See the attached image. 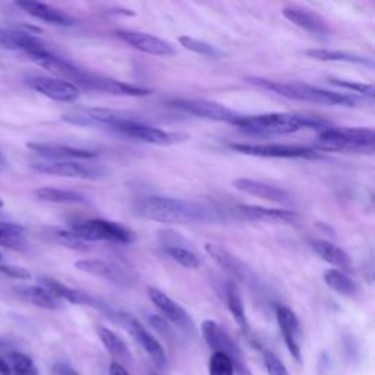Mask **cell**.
Returning <instances> with one entry per match:
<instances>
[{
	"mask_svg": "<svg viewBox=\"0 0 375 375\" xmlns=\"http://www.w3.org/2000/svg\"><path fill=\"white\" fill-rule=\"evenodd\" d=\"M135 211L151 221L163 224H189L195 221H206L211 219L207 207L169 196H147L135 204Z\"/></svg>",
	"mask_w": 375,
	"mask_h": 375,
	"instance_id": "obj_1",
	"label": "cell"
},
{
	"mask_svg": "<svg viewBox=\"0 0 375 375\" xmlns=\"http://www.w3.org/2000/svg\"><path fill=\"white\" fill-rule=\"evenodd\" d=\"M245 82L258 86V89L261 90L276 93L280 97L296 100V101H306V103L324 104V106H344V107H354L358 103V99L352 94L329 91L320 89V86H314L304 82H280L261 76H248L245 78Z\"/></svg>",
	"mask_w": 375,
	"mask_h": 375,
	"instance_id": "obj_2",
	"label": "cell"
},
{
	"mask_svg": "<svg viewBox=\"0 0 375 375\" xmlns=\"http://www.w3.org/2000/svg\"><path fill=\"white\" fill-rule=\"evenodd\" d=\"M239 129L255 135H289L306 128L324 129L327 122L320 118L302 116L296 113H264L254 116H241L235 124Z\"/></svg>",
	"mask_w": 375,
	"mask_h": 375,
	"instance_id": "obj_3",
	"label": "cell"
},
{
	"mask_svg": "<svg viewBox=\"0 0 375 375\" xmlns=\"http://www.w3.org/2000/svg\"><path fill=\"white\" fill-rule=\"evenodd\" d=\"M375 134L372 128H324L315 138V151H340L371 154Z\"/></svg>",
	"mask_w": 375,
	"mask_h": 375,
	"instance_id": "obj_4",
	"label": "cell"
},
{
	"mask_svg": "<svg viewBox=\"0 0 375 375\" xmlns=\"http://www.w3.org/2000/svg\"><path fill=\"white\" fill-rule=\"evenodd\" d=\"M72 232L85 242H113V244H132L135 241V235L131 229L125 227L121 223L103 220V219H91L74 223L71 226Z\"/></svg>",
	"mask_w": 375,
	"mask_h": 375,
	"instance_id": "obj_5",
	"label": "cell"
},
{
	"mask_svg": "<svg viewBox=\"0 0 375 375\" xmlns=\"http://www.w3.org/2000/svg\"><path fill=\"white\" fill-rule=\"evenodd\" d=\"M33 169L44 175L62 176L71 179H85V181H96L106 176L107 170L100 164L85 163L82 160H64V161H40L34 163Z\"/></svg>",
	"mask_w": 375,
	"mask_h": 375,
	"instance_id": "obj_6",
	"label": "cell"
},
{
	"mask_svg": "<svg viewBox=\"0 0 375 375\" xmlns=\"http://www.w3.org/2000/svg\"><path fill=\"white\" fill-rule=\"evenodd\" d=\"M201 333H203L206 343L214 352H223L232 359L236 375H254L251 369L244 364V356L239 346L216 321L206 320L201 324Z\"/></svg>",
	"mask_w": 375,
	"mask_h": 375,
	"instance_id": "obj_7",
	"label": "cell"
},
{
	"mask_svg": "<svg viewBox=\"0 0 375 375\" xmlns=\"http://www.w3.org/2000/svg\"><path fill=\"white\" fill-rule=\"evenodd\" d=\"M229 149L239 154L263 159H311L319 156L311 147L294 144H230Z\"/></svg>",
	"mask_w": 375,
	"mask_h": 375,
	"instance_id": "obj_8",
	"label": "cell"
},
{
	"mask_svg": "<svg viewBox=\"0 0 375 375\" xmlns=\"http://www.w3.org/2000/svg\"><path fill=\"white\" fill-rule=\"evenodd\" d=\"M170 104L182 111L194 114V116L196 118H203V119L214 121V122H224V124L235 125L242 116V114H239L238 111L229 109L227 106L221 103L211 101V100L176 99V100H171Z\"/></svg>",
	"mask_w": 375,
	"mask_h": 375,
	"instance_id": "obj_9",
	"label": "cell"
},
{
	"mask_svg": "<svg viewBox=\"0 0 375 375\" xmlns=\"http://www.w3.org/2000/svg\"><path fill=\"white\" fill-rule=\"evenodd\" d=\"M75 267L82 273L107 280L121 287H132L136 283V274L134 271L118 263L109 261V259H81L75 263Z\"/></svg>",
	"mask_w": 375,
	"mask_h": 375,
	"instance_id": "obj_10",
	"label": "cell"
},
{
	"mask_svg": "<svg viewBox=\"0 0 375 375\" xmlns=\"http://www.w3.org/2000/svg\"><path fill=\"white\" fill-rule=\"evenodd\" d=\"M116 320L126 329V331L134 337V340L146 351V354L153 359V362L160 368H167V355L163 349L161 343L144 327L134 315L126 312L116 314Z\"/></svg>",
	"mask_w": 375,
	"mask_h": 375,
	"instance_id": "obj_11",
	"label": "cell"
},
{
	"mask_svg": "<svg viewBox=\"0 0 375 375\" xmlns=\"http://www.w3.org/2000/svg\"><path fill=\"white\" fill-rule=\"evenodd\" d=\"M79 86L85 90L101 91L113 96H125V97H147L151 94V90L144 89V86L124 82L110 76H103L99 74L86 72L82 76Z\"/></svg>",
	"mask_w": 375,
	"mask_h": 375,
	"instance_id": "obj_12",
	"label": "cell"
},
{
	"mask_svg": "<svg viewBox=\"0 0 375 375\" xmlns=\"http://www.w3.org/2000/svg\"><path fill=\"white\" fill-rule=\"evenodd\" d=\"M204 248L206 252L213 258V261L234 280L242 281L245 284H251L256 280L252 269L246 263H244L238 255L232 254L224 246L217 244H206Z\"/></svg>",
	"mask_w": 375,
	"mask_h": 375,
	"instance_id": "obj_13",
	"label": "cell"
},
{
	"mask_svg": "<svg viewBox=\"0 0 375 375\" xmlns=\"http://www.w3.org/2000/svg\"><path fill=\"white\" fill-rule=\"evenodd\" d=\"M147 294H149L150 301L164 315L166 320H169L171 324L179 327L186 334L194 336L196 333V327H195L192 316L178 302L173 301L170 296H167L160 289H156V287H149Z\"/></svg>",
	"mask_w": 375,
	"mask_h": 375,
	"instance_id": "obj_14",
	"label": "cell"
},
{
	"mask_svg": "<svg viewBox=\"0 0 375 375\" xmlns=\"http://www.w3.org/2000/svg\"><path fill=\"white\" fill-rule=\"evenodd\" d=\"M118 132L126 138L131 139H136L141 142H146V144H153V146H159V147H169V146H175V144L184 142L186 139V135L179 134V132H169L160 128H154L150 126L147 124H134V125H128L124 126L118 131Z\"/></svg>",
	"mask_w": 375,
	"mask_h": 375,
	"instance_id": "obj_15",
	"label": "cell"
},
{
	"mask_svg": "<svg viewBox=\"0 0 375 375\" xmlns=\"http://www.w3.org/2000/svg\"><path fill=\"white\" fill-rule=\"evenodd\" d=\"M118 39H121L128 46L139 50L142 53H147L151 56H173L176 54V49L171 43L156 37L153 34L135 31V30H118Z\"/></svg>",
	"mask_w": 375,
	"mask_h": 375,
	"instance_id": "obj_16",
	"label": "cell"
},
{
	"mask_svg": "<svg viewBox=\"0 0 375 375\" xmlns=\"http://www.w3.org/2000/svg\"><path fill=\"white\" fill-rule=\"evenodd\" d=\"M36 91L61 103H75L81 97V90L76 85L64 81L61 78H50V76H34L28 81Z\"/></svg>",
	"mask_w": 375,
	"mask_h": 375,
	"instance_id": "obj_17",
	"label": "cell"
},
{
	"mask_svg": "<svg viewBox=\"0 0 375 375\" xmlns=\"http://www.w3.org/2000/svg\"><path fill=\"white\" fill-rule=\"evenodd\" d=\"M276 319L280 327V331L283 334L284 343L289 349L291 355L301 362V346H299V337H301V324L298 315L284 305L277 306L276 309Z\"/></svg>",
	"mask_w": 375,
	"mask_h": 375,
	"instance_id": "obj_18",
	"label": "cell"
},
{
	"mask_svg": "<svg viewBox=\"0 0 375 375\" xmlns=\"http://www.w3.org/2000/svg\"><path fill=\"white\" fill-rule=\"evenodd\" d=\"M34 153L41 157L49 159L50 161H64V160H91L99 154L91 150L76 149L71 146H64V144H47V142H31L26 146Z\"/></svg>",
	"mask_w": 375,
	"mask_h": 375,
	"instance_id": "obj_19",
	"label": "cell"
},
{
	"mask_svg": "<svg viewBox=\"0 0 375 375\" xmlns=\"http://www.w3.org/2000/svg\"><path fill=\"white\" fill-rule=\"evenodd\" d=\"M234 186L244 194L270 201V203L286 204V206L292 204V196L286 189L266 184V182H261V181L241 178V179H236L234 182Z\"/></svg>",
	"mask_w": 375,
	"mask_h": 375,
	"instance_id": "obj_20",
	"label": "cell"
},
{
	"mask_svg": "<svg viewBox=\"0 0 375 375\" xmlns=\"http://www.w3.org/2000/svg\"><path fill=\"white\" fill-rule=\"evenodd\" d=\"M283 16L295 24L296 26L302 28L305 31L314 33V34H329L330 33V25L329 22L320 16L319 14H315L314 11L296 5L286 6L281 11Z\"/></svg>",
	"mask_w": 375,
	"mask_h": 375,
	"instance_id": "obj_21",
	"label": "cell"
},
{
	"mask_svg": "<svg viewBox=\"0 0 375 375\" xmlns=\"http://www.w3.org/2000/svg\"><path fill=\"white\" fill-rule=\"evenodd\" d=\"M236 216L248 221H277V223H295L299 216L296 211L281 210V209H269L263 206H249L239 204L234 210Z\"/></svg>",
	"mask_w": 375,
	"mask_h": 375,
	"instance_id": "obj_22",
	"label": "cell"
},
{
	"mask_svg": "<svg viewBox=\"0 0 375 375\" xmlns=\"http://www.w3.org/2000/svg\"><path fill=\"white\" fill-rule=\"evenodd\" d=\"M16 6L21 8L24 12H26L28 15H31L33 18L47 22L50 25H56V26L75 25V19L71 15L41 2H34V0H21V2H16Z\"/></svg>",
	"mask_w": 375,
	"mask_h": 375,
	"instance_id": "obj_23",
	"label": "cell"
},
{
	"mask_svg": "<svg viewBox=\"0 0 375 375\" xmlns=\"http://www.w3.org/2000/svg\"><path fill=\"white\" fill-rule=\"evenodd\" d=\"M41 286L46 287L49 292H51L57 299H61V301H66V302H71V304H75V305H89V306H94L97 309H106V312H109L107 308H104L91 295L85 294L82 291H78V289H74V287H69V286L64 284L62 281L56 280V279L43 277L41 279Z\"/></svg>",
	"mask_w": 375,
	"mask_h": 375,
	"instance_id": "obj_24",
	"label": "cell"
},
{
	"mask_svg": "<svg viewBox=\"0 0 375 375\" xmlns=\"http://www.w3.org/2000/svg\"><path fill=\"white\" fill-rule=\"evenodd\" d=\"M311 246L316 252V255H320L326 263L334 266L336 270H340L344 273L352 271V269H354L352 258L349 256L348 252L341 249L340 246L334 245L333 242L323 241V239L311 241Z\"/></svg>",
	"mask_w": 375,
	"mask_h": 375,
	"instance_id": "obj_25",
	"label": "cell"
},
{
	"mask_svg": "<svg viewBox=\"0 0 375 375\" xmlns=\"http://www.w3.org/2000/svg\"><path fill=\"white\" fill-rule=\"evenodd\" d=\"M306 56L312 57V59L321 61V62H343V64H355L372 68L374 61L371 57H365L361 54H354L348 51H340V50H327V49H311L305 51Z\"/></svg>",
	"mask_w": 375,
	"mask_h": 375,
	"instance_id": "obj_26",
	"label": "cell"
},
{
	"mask_svg": "<svg viewBox=\"0 0 375 375\" xmlns=\"http://www.w3.org/2000/svg\"><path fill=\"white\" fill-rule=\"evenodd\" d=\"M16 294L26 302H30L36 306L44 308V309H62V301L57 299L51 292H49L43 286H24L18 287Z\"/></svg>",
	"mask_w": 375,
	"mask_h": 375,
	"instance_id": "obj_27",
	"label": "cell"
},
{
	"mask_svg": "<svg viewBox=\"0 0 375 375\" xmlns=\"http://www.w3.org/2000/svg\"><path fill=\"white\" fill-rule=\"evenodd\" d=\"M97 334H99L101 343L104 344V348L107 349V352L114 358V361L122 364V365H124V362L132 361V355L129 352L128 344L125 343V340L121 336H118L113 330H110L104 326L97 327Z\"/></svg>",
	"mask_w": 375,
	"mask_h": 375,
	"instance_id": "obj_28",
	"label": "cell"
},
{
	"mask_svg": "<svg viewBox=\"0 0 375 375\" xmlns=\"http://www.w3.org/2000/svg\"><path fill=\"white\" fill-rule=\"evenodd\" d=\"M34 194L40 201L50 204H89V196L69 189L40 188Z\"/></svg>",
	"mask_w": 375,
	"mask_h": 375,
	"instance_id": "obj_29",
	"label": "cell"
},
{
	"mask_svg": "<svg viewBox=\"0 0 375 375\" xmlns=\"http://www.w3.org/2000/svg\"><path fill=\"white\" fill-rule=\"evenodd\" d=\"M224 294H226V304H227V308H229L230 314L234 315L235 321L242 329V331L248 333L249 331V324H248L245 305H244V299L241 296V292L238 289V284L235 281H227Z\"/></svg>",
	"mask_w": 375,
	"mask_h": 375,
	"instance_id": "obj_30",
	"label": "cell"
},
{
	"mask_svg": "<svg viewBox=\"0 0 375 375\" xmlns=\"http://www.w3.org/2000/svg\"><path fill=\"white\" fill-rule=\"evenodd\" d=\"M324 281L329 287L334 292H337L339 295L343 296H348V298H355L359 294V286L356 284V281L346 274L344 271L331 269L327 270L324 273Z\"/></svg>",
	"mask_w": 375,
	"mask_h": 375,
	"instance_id": "obj_31",
	"label": "cell"
},
{
	"mask_svg": "<svg viewBox=\"0 0 375 375\" xmlns=\"http://www.w3.org/2000/svg\"><path fill=\"white\" fill-rule=\"evenodd\" d=\"M0 246L22 251L26 248L24 227L14 223H0Z\"/></svg>",
	"mask_w": 375,
	"mask_h": 375,
	"instance_id": "obj_32",
	"label": "cell"
},
{
	"mask_svg": "<svg viewBox=\"0 0 375 375\" xmlns=\"http://www.w3.org/2000/svg\"><path fill=\"white\" fill-rule=\"evenodd\" d=\"M179 44L182 47H185L186 50L195 53V54L209 57V59H219V57L223 56V51L219 50L216 46H213L207 41H203V40H198V39L191 37V36H181Z\"/></svg>",
	"mask_w": 375,
	"mask_h": 375,
	"instance_id": "obj_33",
	"label": "cell"
},
{
	"mask_svg": "<svg viewBox=\"0 0 375 375\" xmlns=\"http://www.w3.org/2000/svg\"><path fill=\"white\" fill-rule=\"evenodd\" d=\"M164 252L169 258H171L173 261L178 263L179 266L194 270L199 267V258L189 249L182 248L179 245H166L164 246Z\"/></svg>",
	"mask_w": 375,
	"mask_h": 375,
	"instance_id": "obj_34",
	"label": "cell"
},
{
	"mask_svg": "<svg viewBox=\"0 0 375 375\" xmlns=\"http://www.w3.org/2000/svg\"><path fill=\"white\" fill-rule=\"evenodd\" d=\"M50 238L59 245H64L76 251L90 249V244L78 238L71 229H53L50 230Z\"/></svg>",
	"mask_w": 375,
	"mask_h": 375,
	"instance_id": "obj_35",
	"label": "cell"
},
{
	"mask_svg": "<svg viewBox=\"0 0 375 375\" xmlns=\"http://www.w3.org/2000/svg\"><path fill=\"white\" fill-rule=\"evenodd\" d=\"M14 375H39V369L34 361L21 352H11L8 356Z\"/></svg>",
	"mask_w": 375,
	"mask_h": 375,
	"instance_id": "obj_36",
	"label": "cell"
},
{
	"mask_svg": "<svg viewBox=\"0 0 375 375\" xmlns=\"http://www.w3.org/2000/svg\"><path fill=\"white\" fill-rule=\"evenodd\" d=\"M329 84L339 86L341 90H346L349 93H355L364 97H374V86L372 84H365V82H358V81H349V79H343V78H327Z\"/></svg>",
	"mask_w": 375,
	"mask_h": 375,
	"instance_id": "obj_37",
	"label": "cell"
},
{
	"mask_svg": "<svg viewBox=\"0 0 375 375\" xmlns=\"http://www.w3.org/2000/svg\"><path fill=\"white\" fill-rule=\"evenodd\" d=\"M210 375H235L234 362L226 354L214 352L209 362Z\"/></svg>",
	"mask_w": 375,
	"mask_h": 375,
	"instance_id": "obj_38",
	"label": "cell"
},
{
	"mask_svg": "<svg viewBox=\"0 0 375 375\" xmlns=\"http://www.w3.org/2000/svg\"><path fill=\"white\" fill-rule=\"evenodd\" d=\"M263 356L269 375H291L286 365L271 351H264Z\"/></svg>",
	"mask_w": 375,
	"mask_h": 375,
	"instance_id": "obj_39",
	"label": "cell"
},
{
	"mask_svg": "<svg viewBox=\"0 0 375 375\" xmlns=\"http://www.w3.org/2000/svg\"><path fill=\"white\" fill-rule=\"evenodd\" d=\"M0 273H4L12 279H18V280H30L33 277L30 270H26L24 267H18V266H0Z\"/></svg>",
	"mask_w": 375,
	"mask_h": 375,
	"instance_id": "obj_40",
	"label": "cell"
},
{
	"mask_svg": "<svg viewBox=\"0 0 375 375\" xmlns=\"http://www.w3.org/2000/svg\"><path fill=\"white\" fill-rule=\"evenodd\" d=\"M149 321L163 336H166V337L170 336V329H169V326H167V323H166V320L163 319V316H160V315H150Z\"/></svg>",
	"mask_w": 375,
	"mask_h": 375,
	"instance_id": "obj_41",
	"label": "cell"
},
{
	"mask_svg": "<svg viewBox=\"0 0 375 375\" xmlns=\"http://www.w3.org/2000/svg\"><path fill=\"white\" fill-rule=\"evenodd\" d=\"M109 375H131V374L122 364L113 361L109 366Z\"/></svg>",
	"mask_w": 375,
	"mask_h": 375,
	"instance_id": "obj_42",
	"label": "cell"
},
{
	"mask_svg": "<svg viewBox=\"0 0 375 375\" xmlns=\"http://www.w3.org/2000/svg\"><path fill=\"white\" fill-rule=\"evenodd\" d=\"M54 371L57 375H79L72 366H69L68 364H56Z\"/></svg>",
	"mask_w": 375,
	"mask_h": 375,
	"instance_id": "obj_43",
	"label": "cell"
},
{
	"mask_svg": "<svg viewBox=\"0 0 375 375\" xmlns=\"http://www.w3.org/2000/svg\"><path fill=\"white\" fill-rule=\"evenodd\" d=\"M0 375H12V369L11 365L6 359L0 358Z\"/></svg>",
	"mask_w": 375,
	"mask_h": 375,
	"instance_id": "obj_44",
	"label": "cell"
},
{
	"mask_svg": "<svg viewBox=\"0 0 375 375\" xmlns=\"http://www.w3.org/2000/svg\"><path fill=\"white\" fill-rule=\"evenodd\" d=\"M6 159L4 157V154L2 153H0V171H2L5 167H6Z\"/></svg>",
	"mask_w": 375,
	"mask_h": 375,
	"instance_id": "obj_45",
	"label": "cell"
},
{
	"mask_svg": "<svg viewBox=\"0 0 375 375\" xmlns=\"http://www.w3.org/2000/svg\"><path fill=\"white\" fill-rule=\"evenodd\" d=\"M8 346H9V341L4 337H0V349H6Z\"/></svg>",
	"mask_w": 375,
	"mask_h": 375,
	"instance_id": "obj_46",
	"label": "cell"
},
{
	"mask_svg": "<svg viewBox=\"0 0 375 375\" xmlns=\"http://www.w3.org/2000/svg\"><path fill=\"white\" fill-rule=\"evenodd\" d=\"M0 207H2V201H0Z\"/></svg>",
	"mask_w": 375,
	"mask_h": 375,
	"instance_id": "obj_47",
	"label": "cell"
},
{
	"mask_svg": "<svg viewBox=\"0 0 375 375\" xmlns=\"http://www.w3.org/2000/svg\"><path fill=\"white\" fill-rule=\"evenodd\" d=\"M0 259H2V255H0Z\"/></svg>",
	"mask_w": 375,
	"mask_h": 375,
	"instance_id": "obj_48",
	"label": "cell"
}]
</instances>
